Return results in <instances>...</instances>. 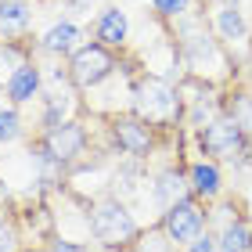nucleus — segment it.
Instances as JSON below:
<instances>
[{
    "label": "nucleus",
    "mask_w": 252,
    "mask_h": 252,
    "mask_svg": "<svg viewBox=\"0 0 252 252\" xmlns=\"http://www.w3.org/2000/svg\"><path fill=\"white\" fill-rule=\"evenodd\" d=\"M130 105H133V116H141L155 130H177L180 119H184V94H180V87H173L169 79L152 76V72L137 76L130 83Z\"/></svg>",
    "instance_id": "obj_1"
},
{
    "label": "nucleus",
    "mask_w": 252,
    "mask_h": 252,
    "mask_svg": "<svg viewBox=\"0 0 252 252\" xmlns=\"http://www.w3.org/2000/svg\"><path fill=\"white\" fill-rule=\"evenodd\" d=\"M87 223H90V234H94V242L108 252H119V249H130L137 242V234L144 231L141 223H137V216L126 209V202L119 194H108V198H97L90 205L87 213Z\"/></svg>",
    "instance_id": "obj_2"
},
{
    "label": "nucleus",
    "mask_w": 252,
    "mask_h": 252,
    "mask_svg": "<svg viewBox=\"0 0 252 252\" xmlns=\"http://www.w3.org/2000/svg\"><path fill=\"white\" fill-rule=\"evenodd\" d=\"M198 144H202V155H209L213 162H238V166L252 162V137L245 133V126L234 116H227V112L216 116L209 126H202Z\"/></svg>",
    "instance_id": "obj_3"
},
{
    "label": "nucleus",
    "mask_w": 252,
    "mask_h": 252,
    "mask_svg": "<svg viewBox=\"0 0 252 252\" xmlns=\"http://www.w3.org/2000/svg\"><path fill=\"white\" fill-rule=\"evenodd\" d=\"M116 68H119L116 51L94 40V43H83V47L68 58V79H72L76 90H94V87L105 83Z\"/></svg>",
    "instance_id": "obj_4"
},
{
    "label": "nucleus",
    "mask_w": 252,
    "mask_h": 252,
    "mask_svg": "<svg viewBox=\"0 0 252 252\" xmlns=\"http://www.w3.org/2000/svg\"><path fill=\"white\" fill-rule=\"evenodd\" d=\"M158 227L173 238V242L180 249H188L194 238H202L205 231H209V213H205V205L194 198H184V202H173L169 209H162V220H158Z\"/></svg>",
    "instance_id": "obj_5"
},
{
    "label": "nucleus",
    "mask_w": 252,
    "mask_h": 252,
    "mask_svg": "<svg viewBox=\"0 0 252 252\" xmlns=\"http://www.w3.org/2000/svg\"><path fill=\"white\" fill-rule=\"evenodd\" d=\"M83 148H87V130H83V123L65 119V123L47 126V133L40 137V148H36V152H43L51 162H58V166H68V162H76V158L83 155Z\"/></svg>",
    "instance_id": "obj_6"
},
{
    "label": "nucleus",
    "mask_w": 252,
    "mask_h": 252,
    "mask_svg": "<svg viewBox=\"0 0 252 252\" xmlns=\"http://www.w3.org/2000/svg\"><path fill=\"white\" fill-rule=\"evenodd\" d=\"M108 133H112V141H116V148L123 155H130V158H144V155H152V148H155V126H148L141 116H116L108 123Z\"/></svg>",
    "instance_id": "obj_7"
},
{
    "label": "nucleus",
    "mask_w": 252,
    "mask_h": 252,
    "mask_svg": "<svg viewBox=\"0 0 252 252\" xmlns=\"http://www.w3.org/2000/svg\"><path fill=\"white\" fill-rule=\"evenodd\" d=\"M188 184H191V194H194L198 202L220 198V191H223L220 162H213V158H198V162H191V166H188Z\"/></svg>",
    "instance_id": "obj_8"
},
{
    "label": "nucleus",
    "mask_w": 252,
    "mask_h": 252,
    "mask_svg": "<svg viewBox=\"0 0 252 252\" xmlns=\"http://www.w3.org/2000/svg\"><path fill=\"white\" fill-rule=\"evenodd\" d=\"M213 32H216L220 43H242V40H249L245 15L238 11L234 0H223V4L213 7Z\"/></svg>",
    "instance_id": "obj_9"
},
{
    "label": "nucleus",
    "mask_w": 252,
    "mask_h": 252,
    "mask_svg": "<svg viewBox=\"0 0 252 252\" xmlns=\"http://www.w3.org/2000/svg\"><path fill=\"white\" fill-rule=\"evenodd\" d=\"M126 36H130V18H126V11L123 7H105L94 22V40L112 47V51H123Z\"/></svg>",
    "instance_id": "obj_10"
},
{
    "label": "nucleus",
    "mask_w": 252,
    "mask_h": 252,
    "mask_svg": "<svg viewBox=\"0 0 252 252\" xmlns=\"http://www.w3.org/2000/svg\"><path fill=\"white\" fill-rule=\"evenodd\" d=\"M83 32H79L76 22H54V26L40 36V51L43 54H54V58H72V54L83 47Z\"/></svg>",
    "instance_id": "obj_11"
},
{
    "label": "nucleus",
    "mask_w": 252,
    "mask_h": 252,
    "mask_svg": "<svg viewBox=\"0 0 252 252\" xmlns=\"http://www.w3.org/2000/svg\"><path fill=\"white\" fill-rule=\"evenodd\" d=\"M40 90H43V72H40L32 62H26V65L15 72V79L4 87V94H7V105L22 108V105H29V101H36Z\"/></svg>",
    "instance_id": "obj_12"
},
{
    "label": "nucleus",
    "mask_w": 252,
    "mask_h": 252,
    "mask_svg": "<svg viewBox=\"0 0 252 252\" xmlns=\"http://www.w3.org/2000/svg\"><path fill=\"white\" fill-rule=\"evenodd\" d=\"M152 194H155L158 209H169L173 202L191 198L188 173H180V169H162V173H155V180H152Z\"/></svg>",
    "instance_id": "obj_13"
},
{
    "label": "nucleus",
    "mask_w": 252,
    "mask_h": 252,
    "mask_svg": "<svg viewBox=\"0 0 252 252\" xmlns=\"http://www.w3.org/2000/svg\"><path fill=\"white\" fill-rule=\"evenodd\" d=\"M216 245L220 252H252V223L245 216H231L216 231Z\"/></svg>",
    "instance_id": "obj_14"
},
{
    "label": "nucleus",
    "mask_w": 252,
    "mask_h": 252,
    "mask_svg": "<svg viewBox=\"0 0 252 252\" xmlns=\"http://www.w3.org/2000/svg\"><path fill=\"white\" fill-rule=\"evenodd\" d=\"M29 22H32V11L26 0H0V32L4 36H22V32L29 29Z\"/></svg>",
    "instance_id": "obj_15"
},
{
    "label": "nucleus",
    "mask_w": 252,
    "mask_h": 252,
    "mask_svg": "<svg viewBox=\"0 0 252 252\" xmlns=\"http://www.w3.org/2000/svg\"><path fill=\"white\" fill-rule=\"evenodd\" d=\"M26 62H32L26 43H18V40H4L0 43V87H7Z\"/></svg>",
    "instance_id": "obj_16"
},
{
    "label": "nucleus",
    "mask_w": 252,
    "mask_h": 252,
    "mask_svg": "<svg viewBox=\"0 0 252 252\" xmlns=\"http://www.w3.org/2000/svg\"><path fill=\"white\" fill-rule=\"evenodd\" d=\"M130 249L133 252H180V245L162 231V227H148V231H141Z\"/></svg>",
    "instance_id": "obj_17"
},
{
    "label": "nucleus",
    "mask_w": 252,
    "mask_h": 252,
    "mask_svg": "<svg viewBox=\"0 0 252 252\" xmlns=\"http://www.w3.org/2000/svg\"><path fill=\"white\" fill-rule=\"evenodd\" d=\"M22 137V116H18V108L15 105H0V144H11V141H18Z\"/></svg>",
    "instance_id": "obj_18"
},
{
    "label": "nucleus",
    "mask_w": 252,
    "mask_h": 252,
    "mask_svg": "<svg viewBox=\"0 0 252 252\" xmlns=\"http://www.w3.org/2000/svg\"><path fill=\"white\" fill-rule=\"evenodd\" d=\"M152 7H155L158 18L173 22V18H184L188 11H191V0H152Z\"/></svg>",
    "instance_id": "obj_19"
},
{
    "label": "nucleus",
    "mask_w": 252,
    "mask_h": 252,
    "mask_svg": "<svg viewBox=\"0 0 252 252\" xmlns=\"http://www.w3.org/2000/svg\"><path fill=\"white\" fill-rule=\"evenodd\" d=\"M15 245H18V227L11 220V213L0 209V252H15Z\"/></svg>",
    "instance_id": "obj_20"
},
{
    "label": "nucleus",
    "mask_w": 252,
    "mask_h": 252,
    "mask_svg": "<svg viewBox=\"0 0 252 252\" xmlns=\"http://www.w3.org/2000/svg\"><path fill=\"white\" fill-rule=\"evenodd\" d=\"M188 252H220V245H216V234L205 231L202 238H194V242L188 245Z\"/></svg>",
    "instance_id": "obj_21"
},
{
    "label": "nucleus",
    "mask_w": 252,
    "mask_h": 252,
    "mask_svg": "<svg viewBox=\"0 0 252 252\" xmlns=\"http://www.w3.org/2000/svg\"><path fill=\"white\" fill-rule=\"evenodd\" d=\"M47 252H90V245H79V242H68V238H54L47 245Z\"/></svg>",
    "instance_id": "obj_22"
},
{
    "label": "nucleus",
    "mask_w": 252,
    "mask_h": 252,
    "mask_svg": "<svg viewBox=\"0 0 252 252\" xmlns=\"http://www.w3.org/2000/svg\"><path fill=\"white\" fill-rule=\"evenodd\" d=\"M26 252H47V249H26Z\"/></svg>",
    "instance_id": "obj_23"
},
{
    "label": "nucleus",
    "mask_w": 252,
    "mask_h": 252,
    "mask_svg": "<svg viewBox=\"0 0 252 252\" xmlns=\"http://www.w3.org/2000/svg\"><path fill=\"white\" fill-rule=\"evenodd\" d=\"M205 4H223V0H205Z\"/></svg>",
    "instance_id": "obj_24"
},
{
    "label": "nucleus",
    "mask_w": 252,
    "mask_h": 252,
    "mask_svg": "<svg viewBox=\"0 0 252 252\" xmlns=\"http://www.w3.org/2000/svg\"><path fill=\"white\" fill-rule=\"evenodd\" d=\"M119 252H133V249H119Z\"/></svg>",
    "instance_id": "obj_25"
},
{
    "label": "nucleus",
    "mask_w": 252,
    "mask_h": 252,
    "mask_svg": "<svg viewBox=\"0 0 252 252\" xmlns=\"http://www.w3.org/2000/svg\"><path fill=\"white\" fill-rule=\"evenodd\" d=\"M249 101H252V90H249Z\"/></svg>",
    "instance_id": "obj_26"
},
{
    "label": "nucleus",
    "mask_w": 252,
    "mask_h": 252,
    "mask_svg": "<svg viewBox=\"0 0 252 252\" xmlns=\"http://www.w3.org/2000/svg\"><path fill=\"white\" fill-rule=\"evenodd\" d=\"M249 205H252V194H249Z\"/></svg>",
    "instance_id": "obj_27"
}]
</instances>
